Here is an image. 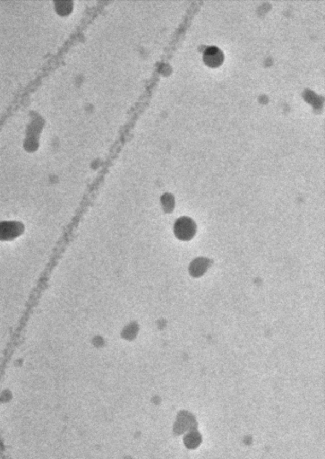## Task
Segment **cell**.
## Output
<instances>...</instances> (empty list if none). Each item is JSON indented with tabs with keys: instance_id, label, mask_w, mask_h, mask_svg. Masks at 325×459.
<instances>
[{
	"instance_id": "7a4b0ae2",
	"label": "cell",
	"mask_w": 325,
	"mask_h": 459,
	"mask_svg": "<svg viewBox=\"0 0 325 459\" xmlns=\"http://www.w3.org/2000/svg\"><path fill=\"white\" fill-rule=\"evenodd\" d=\"M21 233V227L18 223H0V240H11Z\"/></svg>"
},
{
	"instance_id": "3957f363",
	"label": "cell",
	"mask_w": 325,
	"mask_h": 459,
	"mask_svg": "<svg viewBox=\"0 0 325 459\" xmlns=\"http://www.w3.org/2000/svg\"><path fill=\"white\" fill-rule=\"evenodd\" d=\"M210 264H211V262L206 258H200L195 259L192 262L190 266L189 270H190L191 275L194 277H199L201 275H204Z\"/></svg>"
},
{
	"instance_id": "6da1fadb",
	"label": "cell",
	"mask_w": 325,
	"mask_h": 459,
	"mask_svg": "<svg viewBox=\"0 0 325 459\" xmlns=\"http://www.w3.org/2000/svg\"><path fill=\"white\" fill-rule=\"evenodd\" d=\"M175 234L182 240H189L194 236L196 232L195 223L190 218H180L175 224Z\"/></svg>"
}]
</instances>
